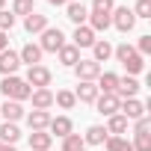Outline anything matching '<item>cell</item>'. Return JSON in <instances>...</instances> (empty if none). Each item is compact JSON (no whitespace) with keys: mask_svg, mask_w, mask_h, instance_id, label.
Here are the masks:
<instances>
[{"mask_svg":"<svg viewBox=\"0 0 151 151\" xmlns=\"http://www.w3.org/2000/svg\"><path fill=\"white\" fill-rule=\"evenodd\" d=\"M113 56L124 65V71L130 74V77H136V74L145 68V56H139V53H136V47H133V45H127V42L116 45V47H113Z\"/></svg>","mask_w":151,"mask_h":151,"instance_id":"obj_1","label":"cell"},{"mask_svg":"<svg viewBox=\"0 0 151 151\" xmlns=\"http://www.w3.org/2000/svg\"><path fill=\"white\" fill-rule=\"evenodd\" d=\"M0 92L6 95V101H30V95H33V89L27 86V80L24 77H15V74H9V77H3L0 80Z\"/></svg>","mask_w":151,"mask_h":151,"instance_id":"obj_2","label":"cell"},{"mask_svg":"<svg viewBox=\"0 0 151 151\" xmlns=\"http://www.w3.org/2000/svg\"><path fill=\"white\" fill-rule=\"evenodd\" d=\"M62 45H68V42H65V33H62L59 27H47V30L42 33V39H39L42 53H59Z\"/></svg>","mask_w":151,"mask_h":151,"instance_id":"obj_3","label":"cell"},{"mask_svg":"<svg viewBox=\"0 0 151 151\" xmlns=\"http://www.w3.org/2000/svg\"><path fill=\"white\" fill-rule=\"evenodd\" d=\"M24 80H27L30 89H47L50 80H53V74H50V68H45V65H30Z\"/></svg>","mask_w":151,"mask_h":151,"instance_id":"obj_4","label":"cell"},{"mask_svg":"<svg viewBox=\"0 0 151 151\" xmlns=\"http://www.w3.org/2000/svg\"><path fill=\"white\" fill-rule=\"evenodd\" d=\"M74 74H77V83H95L101 77V65L95 59H80L74 65Z\"/></svg>","mask_w":151,"mask_h":151,"instance_id":"obj_5","label":"cell"},{"mask_svg":"<svg viewBox=\"0 0 151 151\" xmlns=\"http://www.w3.org/2000/svg\"><path fill=\"white\" fill-rule=\"evenodd\" d=\"M110 24H113L119 33H130V30L136 27V18H133V12H130L127 6H116L113 15H110Z\"/></svg>","mask_w":151,"mask_h":151,"instance_id":"obj_6","label":"cell"},{"mask_svg":"<svg viewBox=\"0 0 151 151\" xmlns=\"http://www.w3.org/2000/svg\"><path fill=\"white\" fill-rule=\"evenodd\" d=\"M148 107H151V101H148V104H142L139 98H124V101L119 104V110H122V116H124L127 122H136V119H142Z\"/></svg>","mask_w":151,"mask_h":151,"instance_id":"obj_7","label":"cell"},{"mask_svg":"<svg viewBox=\"0 0 151 151\" xmlns=\"http://www.w3.org/2000/svg\"><path fill=\"white\" fill-rule=\"evenodd\" d=\"M21 68V59H18V50L6 47V50H0V74L3 77H9V74H15Z\"/></svg>","mask_w":151,"mask_h":151,"instance_id":"obj_8","label":"cell"},{"mask_svg":"<svg viewBox=\"0 0 151 151\" xmlns=\"http://www.w3.org/2000/svg\"><path fill=\"white\" fill-rule=\"evenodd\" d=\"M119 104H122V98H119V95H104V92H101V95L95 98V107H98V113H101V116H107V119L119 113Z\"/></svg>","mask_w":151,"mask_h":151,"instance_id":"obj_9","label":"cell"},{"mask_svg":"<svg viewBox=\"0 0 151 151\" xmlns=\"http://www.w3.org/2000/svg\"><path fill=\"white\" fill-rule=\"evenodd\" d=\"M71 39H74L71 45L77 47V50H83V47H92V45L98 42V36H95V33H92V30H89L86 24H80V27H74V36H71Z\"/></svg>","mask_w":151,"mask_h":151,"instance_id":"obj_10","label":"cell"},{"mask_svg":"<svg viewBox=\"0 0 151 151\" xmlns=\"http://www.w3.org/2000/svg\"><path fill=\"white\" fill-rule=\"evenodd\" d=\"M65 18H68L74 27H80V24H86V18H89V6H83L80 0H74V3L65 6Z\"/></svg>","mask_w":151,"mask_h":151,"instance_id":"obj_11","label":"cell"},{"mask_svg":"<svg viewBox=\"0 0 151 151\" xmlns=\"http://www.w3.org/2000/svg\"><path fill=\"white\" fill-rule=\"evenodd\" d=\"M47 133L62 139V136L74 133V124H71V119H68V116H56V119H50V124H47Z\"/></svg>","mask_w":151,"mask_h":151,"instance_id":"obj_12","label":"cell"},{"mask_svg":"<svg viewBox=\"0 0 151 151\" xmlns=\"http://www.w3.org/2000/svg\"><path fill=\"white\" fill-rule=\"evenodd\" d=\"M0 116H3V122H21L27 113H24V107L18 104V101H3V104H0Z\"/></svg>","mask_w":151,"mask_h":151,"instance_id":"obj_13","label":"cell"},{"mask_svg":"<svg viewBox=\"0 0 151 151\" xmlns=\"http://www.w3.org/2000/svg\"><path fill=\"white\" fill-rule=\"evenodd\" d=\"M136 92H139V80L136 77H119V86H116V95L124 101V98H136Z\"/></svg>","mask_w":151,"mask_h":151,"instance_id":"obj_14","label":"cell"},{"mask_svg":"<svg viewBox=\"0 0 151 151\" xmlns=\"http://www.w3.org/2000/svg\"><path fill=\"white\" fill-rule=\"evenodd\" d=\"M18 59L27 62V68H30V65H42V47L33 45V42H27V45L18 50Z\"/></svg>","mask_w":151,"mask_h":151,"instance_id":"obj_15","label":"cell"},{"mask_svg":"<svg viewBox=\"0 0 151 151\" xmlns=\"http://www.w3.org/2000/svg\"><path fill=\"white\" fill-rule=\"evenodd\" d=\"M27 119V124H30V130H47V124H50V113L47 110H33V113H27L24 116Z\"/></svg>","mask_w":151,"mask_h":151,"instance_id":"obj_16","label":"cell"},{"mask_svg":"<svg viewBox=\"0 0 151 151\" xmlns=\"http://www.w3.org/2000/svg\"><path fill=\"white\" fill-rule=\"evenodd\" d=\"M53 136L47 130H30V151H50Z\"/></svg>","mask_w":151,"mask_h":151,"instance_id":"obj_17","label":"cell"},{"mask_svg":"<svg viewBox=\"0 0 151 151\" xmlns=\"http://www.w3.org/2000/svg\"><path fill=\"white\" fill-rule=\"evenodd\" d=\"M107 136H110V133H107L104 124H89L86 133H83V142H86V145H104Z\"/></svg>","mask_w":151,"mask_h":151,"instance_id":"obj_18","label":"cell"},{"mask_svg":"<svg viewBox=\"0 0 151 151\" xmlns=\"http://www.w3.org/2000/svg\"><path fill=\"white\" fill-rule=\"evenodd\" d=\"M95 86H98V92H104V95H116L119 74H113V71H101V77L95 80Z\"/></svg>","mask_w":151,"mask_h":151,"instance_id":"obj_19","label":"cell"},{"mask_svg":"<svg viewBox=\"0 0 151 151\" xmlns=\"http://www.w3.org/2000/svg\"><path fill=\"white\" fill-rule=\"evenodd\" d=\"M30 101H33V110H50L53 107V92L50 89H33Z\"/></svg>","mask_w":151,"mask_h":151,"instance_id":"obj_20","label":"cell"},{"mask_svg":"<svg viewBox=\"0 0 151 151\" xmlns=\"http://www.w3.org/2000/svg\"><path fill=\"white\" fill-rule=\"evenodd\" d=\"M24 30L33 36V33H45L47 30V15H39V12H33V15H27L24 18Z\"/></svg>","mask_w":151,"mask_h":151,"instance_id":"obj_21","label":"cell"},{"mask_svg":"<svg viewBox=\"0 0 151 151\" xmlns=\"http://www.w3.org/2000/svg\"><path fill=\"white\" fill-rule=\"evenodd\" d=\"M101 92H98V86L95 83H80L77 89H74V98L77 101H83V104H95V98H98Z\"/></svg>","mask_w":151,"mask_h":151,"instance_id":"obj_22","label":"cell"},{"mask_svg":"<svg viewBox=\"0 0 151 151\" xmlns=\"http://www.w3.org/2000/svg\"><path fill=\"white\" fill-rule=\"evenodd\" d=\"M110 56H113V45H110L107 39H98V42L92 45V59L101 65V62H107Z\"/></svg>","mask_w":151,"mask_h":151,"instance_id":"obj_23","label":"cell"},{"mask_svg":"<svg viewBox=\"0 0 151 151\" xmlns=\"http://www.w3.org/2000/svg\"><path fill=\"white\" fill-rule=\"evenodd\" d=\"M59 62H62L65 68H74V65L80 62V50L74 47V45H62V47H59Z\"/></svg>","mask_w":151,"mask_h":151,"instance_id":"obj_24","label":"cell"},{"mask_svg":"<svg viewBox=\"0 0 151 151\" xmlns=\"http://www.w3.org/2000/svg\"><path fill=\"white\" fill-rule=\"evenodd\" d=\"M18 139H21L18 124H12V122H3V124H0V142H3V145H15Z\"/></svg>","mask_w":151,"mask_h":151,"instance_id":"obj_25","label":"cell"},{"mask_svg":"<svg viewBox=\"0 0 151 151\" xmlns=\"http://www.w3.org/2000/svg\"><path fill=\"white\" fill-rule=\"evenodd\" d=\"M59 151H86V142H83L80 133H68V136H62V148Z\"/></svg>","mask_w":151,"mask_h":151,"instance_id":"obj_26","label":"cell"},{"mask_svg":"<svg viewBox=\"0 0 151 151\" xmlns=\"http://www.w3.org/2000/svg\"><path fill=\"white\" fill-rule=\"evenodd\" d=\"M53 104H56V107H62V110H74L77 98H74V92H71V89H59V92L53 95Z\"/></svg>","mask_w":151,"mask_h":151,"instance_id":"obj_27","label":"cell"},{"mask_svg":"<svg viewBox=\"0 0 151 151\" xmlns=\"http://www.w3.org/2000/svg\"><path fill=\"white\" fill-rule=\"evenodd\" d=\"M124 130H127V119H124L122 113L110 116V122H107V133H113V136H122Z\"/></svg>","mask_w":151,"mask_h":151,"instance_id":"obj_28","label":"cell"},{"mask_svg":"<svg viewBox=\"0 0 151 151\" xmlns=\"http://www.w3.org/2000/svg\"><path fill=\"white\" fill-rule=\"evenodd\" d=\"M107 151H133V145H130V139H124V136H107Z\"/></svg>","mask_w":151,"mask_h":151,"instance_id":"obj_29","label":"cell"},{"mask_svg":"<svg viewBox=\"0 0 151 151\" xmlns=\"http://www.w3.org/2000/svg\"><path fill=\"white\" fill-rule=\"evenodd\" d=\"M133 151H151V130L148 133H133Z\"/></svg>","mask_w":151,"mask_h":151,"instance_id":"obj_30","label":"cell"},{"mask_svg":"<svg viewBox=\"0 0 151 151\" xmlns=\"http://www.w3.org/2000/svg\"><path fill=\"white\" fill-rule=\"evenodd\" d=\"M33 3H36V0H15V3H12V15H33L36 9H33Z\"/></svg>","mask_w":151,"mask_h":151,"instance_id":"obj_31","label":"cell"},{"mask_svg":"<svg viewBox=\"0 0 151 151\" xmlns=\"http://www.w3.org/2000/svg\"><path fill=\"white\" fill-rule=\"evenodd\" d=\"M130 12H133V18H151V0H136V6Z\"/></svg>","mask_w":151,"mask_h":151,"instance_id":"obj_32","label":"cell"},{"mask_svg":"<svg viewBox=\"0 0 151 151\" xmlns=\"http://www.w3.org/2000/svg\"><path fill=\"white\" fill-rule=\"evenodd\" d=\"M15 27V15L9 9H0V33H9Z\"/></svg>","mask_w":151,"mask_h":151,"instance_id":"obj_33","label":"cell"},{"mask_svg":"<svg viewBox=\"0 0 151 151\" xmlns=\"http://www.w3.org/2000/svg\"><path fill=\"white\" fill-rule=\"evenodd\" d=\"M113 9H116V3H113V0H92V9H89V12H104V15H113Z\"/></svg>","mask_w":151,"mask_h":151,"instance_id":"obj_34","label":"cell"},{"mask_svg":"<svg viewBox=\"0 0 151 151\" xmlns=\"http://www.w3.org/2000/svg\"><path fill=\"white\" fill-rule=\"evenodd\" d=\"M136 53H139V56H148V53H151V36H148V33L139 36V42H136Z\"/></svg>","mask_w":151,"mask_h":151,"instance_id":"obj_35","label":"cell"},{"mask_svg":"<svg viewBox=\"0 0 151 151\" xmlns=\"http://www.w3.org/2000/svg\"><path fill=\"white\" fill-rule=\"evenodd\" d=\"M148 130H151V119L148 116H142V119L133 122V133H148Z\"/></svg>","mask_w":151,"mask_h":151,"instance_id":"obj_36","label":"cell"},{"mask_svg":"<svg viewBox=\"0 0 151 151\" xmlns=\"http://www.w3.org/2000/svg\"><path fill=\"white\" fill-rule=\"evenodd\" d=\"M6 47H9V36H6V33H0V50H6Z\"/></svg>","mask_w":151,"mask_h":151,"instance_id":"obj_37","label":"cell"},{"mask_svg":"<svg viewBox=\"0 0 151 151\" xmlns=\"http://www.w3.org/2000/svg\"><path fill=\"white\" fill-rule=\"evenodd\" d=\"M50 6H68V3H74V0H47Z\"/></svg>","mask_w":151,"mask_h":151,"instance_id":"obj_38","label":"cell"},{"mask_svg":"<svg viewBox=\"0 0 151 151\" xmlns=\"http://www.w3.org/2000/svg\"><path fill=\"white\" fill-rule=\"evenodd\" d=\"M0 151H15V145H0Z\"/></svg>","mask_w":151,"mask_h":151,"instance_id":"obj_39","label":"cell"},{"mask_svg":"<svg viewBox=\"0 0 151 151\" xmlns=\"http://www.w3.org/2000/svg\"><path fill=\"white\" fill-rule=\"evenodd\" d=\"M3 6H6V0H0V9H3Z\"/></svg>","mask_w":151,"mask_h":151,"instance_id":"obj_40","label":"cell"},{"mask_svg":"<svg viewBox=\"0 0 151 151\" xmlns=\"http://www.w3.org/2000/svg\"><path fill=\"white\" fill-rule=\"evenodd\" d=\"M0 145H3V142H0Z\"/></svg>","mask_w":151,"mask_h":151,"instance_id":"obj_41","label":"cell"}]
</instances>
